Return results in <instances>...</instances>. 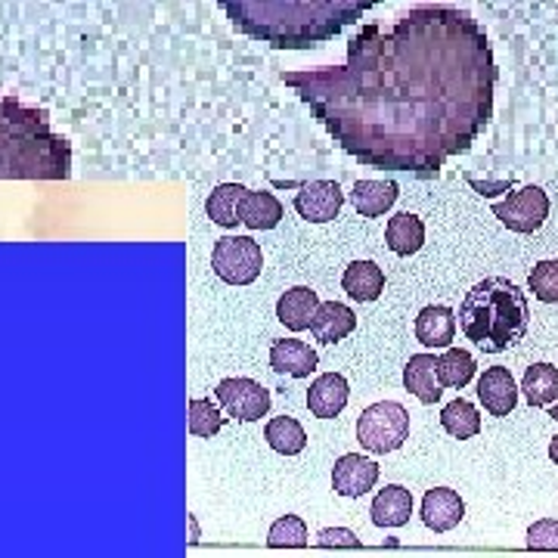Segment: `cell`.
<instances>
[{"label": "cell", "mask_w": 558, "mask_h": 558, "mask_svg": "<svg viewBox=\"0 0 558 558\" xmlns=\"http://www.w3.org/2000/svg\"><path fill=\"white\" fill-rule=\"evenodd\" d=\"M240 218L248 230H274L282 220V202L274 193H267V190H260V193L248 190L245 199H242Z\"/></svg>", "instance_id": "cb8c5ba5"}, {"label": "cell", "mask_w": 558, "mask_h": 558, "mask_svg": "<svg viewBox=\"0 0 558 558\" xmlns=\"http://www.w3.org/2000/svg\"><path fill=\"white\" fill-rule=\"evenodd\" d=\"M440 425H444L447 435H453V438L459 440H469L481 432V416L469 400L459 398L450 400V403L440 410Z\"/></svg>", "instance_id": "4316f807"}, {"label": "cell", "mask_w": 558, "mask_h": 558, "mask_svg": "<svg viewBox=\"0 0 558 558\" xmlns=\"http://www.w3.org/2000/svg\"><path fill=\"white\" fill-rule=\"evenodd\" d=\"M72 143L50 116L16 97H0V180H69Z\"/></svg>", "instance_id": "3957f363"}, {"label": "cell", "mask_w": 558, "mask_h": 558, "mask_svg": "<svg viewBox=\"0 0 558 558\" xmlns=\"http://www.w3.org/2000/svg\"><path fill=\"white\" fill-rule=\"evenodd\" d=\"M527 549H537V553H558V521L543 519L537 524H531L527 531Z\"/></svg>", "instance_id": "1f68e13d"}, {"label": "cell", "mask_w": 558, "mask_h": 558, "mask_svg": "<svg viewBox=\"0 0 558 558\" xmlns=\"http://www.w3.org/2000/svg\"><path fill=\"white\" fill-rule=\"evenodd\" d=\"M369 515L379 527H403L413 515V494L400 484H385L373 499Z\"/></svg>", "instance_id": "ac0fdd59"}, {"label": "cell", "mask_w": 558, "mask_h": 558, "mask_svg": "<svg viewBox=\"0 0 558 558\" xmlns=\"http://www.w3.org/2000/svg\"><path fill=\"white\" fill-rule=\"evenodd\" d=\"M264 438L282 457H295V453H301L307 447V435H304V428L292 416L270 418L267 428H264Z\"/></svg>", "instance_id": "484cf974"}, {"label": "cell", "mask_w": 558, "mask_h": 558, "mask_svg": "<svg viewBox=\"0 0 558 558\" xmlns=\"http://www.w3.org/2000/svg\"><path fill=\"white\" fill-rule=\"evenodd\" d=\"M220 410L236 422H255L270 413V391L255 379H223L215 388Z\"/></svg>", "instance_id": "ba28073f"}, {"label": "cell", "mask_w": 558, "mask_h": 558, "mask_svg": "<svg viewBox=\"0 0 558 558\" xmlns=\"http://www.w3.org/2000/svg\"><path fill=\"white\" fill-rule=\"evenodd\" d=\"M357 329V317L348 304L341 301H319L317 314L311 319V332L314 339L323 341V344H336V341H344L351 332Z\"/></svg>", "instance_id": "9a60e30c"}, {"label": "cell", "mask_w": 558, "mask_h": 558, "mask_svg": "<svg viewBox=\"0 0 558 558\" xmlns=\"http://www.w3.org/2000/svg\"><path fill=\"white\" fill-rule=\"evenodd\" d=\"M534 299L543 304H558V260H539L527 279Z\"/></svg>", "instance_id": "4dcf8cb0"}, {"label": "cell", "mask_w": 558, "mask_h": 558, "mask_svg": "<svg viewBox=\"0 0 558 558\" xmlns=\"http://www.w3.org/2000/svg\"><path fill=\"white\" fill-rule=\"evenodd\" d=\"M341 286L354 301H376L385 292V274L376 260H354L344 270Z\"/></svg>", "instance_id": "7402d4cb"}, {"label": "cell", "mask_w": 558, "mask_h": 558, "mask_svg": "<svg viewBox=\"0 0 558 558\" xmlns=\"http://www.w3.org/2000/svg\"><path fill=\"white\" fill-rule=\"evenodd\" d=\"M317 351L301 339H279L270 348V366L279 376H292V379H307L317 369Z\"/></svg>", "instance_id": "5bb4252c"}, {"label": "cell", "mask_w": 558, "mask_h": 558, "mask_svg": "<svg viewBox=\"0 0 558 558\" xmlns=\"http://www.w3.org/2000/svg\"><path fill=\"white\" fill-rule=\"evenodd\" d=\"M385 242H388V248L400 255V258H410V255H416L418 248L425 245V223L416 215H410V211H400L395 218L388 220V227H385Z\"/></svg>", "instance_id": "44dd1931"}, {"label": "cell", "mask_w": 558, "mask_h": 558, "mask_svg": "<svg viewBox=\"0 0 558 558\" xmlns=\"http://www.w3.org/2000/svg\"><path fill=\"white\" fill-rule=\"evenodd\" d=\"M549 416H553L558 422V407H553V410H549Z\"/></svg>", "instance_id": "d590c367"}, {"label": "cell", "mask_w": 558, "mask_h": 558, "mask_svg": "<svg viewBox=\"0 0 558 558\" xmlns=\"http://www.w3.org/2000/svg\"><path fill=\"white\" fill-rule=\"evenodd\" d=\"M319 546H360V537L354 531H348V527H326V531H319Z\"/></svg>", "instance_id": "d6a6232c"}, {"label": "cell", "mask_w": 558, "mask_h": 558, "mask_svg": "<svg viewBox=\"0 0 558 558\" xmlns=\"http://www.w3.org/2000/svg\"><path fill=\"white\" fill-rule=\"evenodd\" d=\"M227 422V413L220 410L218 403H211L208 398L190 400V435L196 438H215Z\"/></svg>", "instance_id": "f1b7e54d"}, {"label": "cell", "mask_w": 558, "mask_h": 558, "mask_svg": "<svg viewBox=\"0 0 558 558\" xmlns=\"http://www.w3.org/2000/svg\"><path fill=\"white\" fill-rule=\"evenodd\" d=\"M416 339L428 351H444L457 339V314L444 304H428L416 317Z\"/></svg>", "instance_id": "4fadbf2b"}, {"label": "cell", "mask_w": 558, "mask_h": 558, "mask_svg": "<svg viewBox=\"0 0 558 558\" xmlns=\"http://www.w3.org/2000/svg\"><path fill=\"white\" fill-rule=\"evenodd\" d=\"M531 323V304L512 279L487 277L465 292L459 304L462 336L484 354H499L519 344Z\"/></svg>", "instance_id": "277c9868"}, {"label": "cell", "mask_w": 558, "mask_h": 558, "mask_svg": "<svg viewBox=\"0 0 558 558\" xmlns=\"http://www.w3.org/2000/svg\"><path fill=\"white\" fill-rule=\"evenodd\" d=\"M403 385L422 403H438L440 395H444L440 391L444 381H440L438 373V357L435 354H413L410 363L403 366Z\"/></svg>", "instance_id": "2e32d148"}, {"label": "cell", "mask_w": 558, "mask_h": 558, "mask_svg": "<svg viewBox=\"0 0 558 558\" xmlns=\"http://www.w3.org/2000/svg\"><path fill=\"white\" fill-rule=\"evenodd\" d=\"M549 459H553V462L558 465V435L553 438V444H549Z\"/></svg>", "instance_id": "e575fe53"}, {"label": "cell", "mask_w": 558, "mask_h": 558, "mask_svg": "<svg viewBox=\"0 0 558 558\" xmlns=\"http://www.w3.org/2000/svg\"><path fill=\"white\" fill-rule=\"evenodd\" d=\"M379 481V462L360 453H344L332 469V487L339 497H363Z\"/></svg>", "instance_id": "30bf717a"}, {"label": "cell", "mask_w": 558, "mask_h": 558, "mask_svg": "<svg viewBox=\"0 0 558 558\" xmlns=\"http://www.w3.org/2000/svg\"><path fill=\"white\" fill-rule=\"evenodd\" d=\"M398 183L395 180H357L351 190V202L360 218H381L398 202Z\"/></svg>", "instance_id": "ffe728a7"}, {"label": "cell", "mask_w": 558, "mask_h": 558, "mask_svg": "<svg viewBox=\"0 0 558 558\" xmlns=\"http://www.w3.org/2000/svg\"><path fill=\"white\" fill-rule=\"evenodd\" d=\"M317 292L307 289V286H295V289H289V292L277 301V319L286 329L301 332V329H311V319L317 314Z\"/></svg>", "instance_id": "d6986e66"}, {"label": "cell", "mask_w": 558, "mask_h": 558, "mask_svg": "<svg viewBox=\"0 0 558 558\" xmlns=\"http://www.w3.org/2000/svg\"><path fill=\"white\" fill-rule=\"evenodd\" d=\"M245 193H248V186H242V183H220V186H215L208 202H205V211H208L211 223L227 227V230L242 223L240 208Z\"/></svg>", "instance_id": "603a6c76"}, {"label": "cell", "mask_w": 558, "mask_h": 558, "mask_svg": "<svg viewBox=\"0 0 558 558\" xmlns=\"http://www.w3.org/2000/svg\"><path fill=\"white\" fill-rule=\"evenodd\" d=\"M245 38L274 50H311L341 35L379 0H218Z\"/></svg>", "instance_id": "7a4b0ae2"}, {"label": "cell", "mask_w": 558, "mask_h": 558, "mask_svg": "<svg viewBox=\"0 0 558 558\" xmlns=\"http://www.w3.org/2000/svg\"><path fill=\"white\" fill-rule=\"evenodd\" d=\"M341 205H344V193L336 180H314L307 186H301L295 196V211L311 223H326V220L339 218Z\"/></svg>", "instance_id": "9c48e42d"}, {"label": "cell", "mask_w": 558, "mask_h": 558, "mask_svg": "<svg viewBox=\"0 0 558 558\" xmlns=\"http://www.w3.org/2000/svg\"><path fill=\"white\" fill-rule=\"evenodd\" d=\"M475 357L462 348H444V357H438L440 381L447 388H465L469 381L475 379Z\"/></svg>", "instance_id": "83f0119b"}, {"label": "cell", "mask_w": 558, "mask_h": 558, "mask_svg": "<svg viewBox=\"0 0 558 558\" xmlns=\"http://www.w3.org/2000/svg\"><path fill=\"white\" fill-rule=\"evenodd\" d=\"M351 388L339 373H323L314 379L311 391H307V407L317 418H336L348 407Z\"/></svg>", "instance_id": "e0dca14e"}, {"label": "cell", "mask_w": 558, "mask_h": 558, "mask_svg": "<svg viewBox=\"0 0 558 558\" xmlns=\"http://www.w3.org/2000/svg\"><path fill=\"white\" fill-rule=\"evenodd\" d=\"M494 215L512 233H537L549 218V196L539 186H521L519 193H509V199L494 205Z\"/></svg>", "instance_id": "52a82bcc"}, {"label": "cell", "mask_w": 558, "mask_h": 558, "mask_svg": "<svg viewBox=\"0 0 558 558\" xmlns=\"http://www.w3.org/2000/svg\"><path fill=\"white\" fill-rule=\"evenodd\" d=\"M211 267L230 286H248L260 277L264 255L252 236H220L211 248Z\"/></svg>", "instance_id": "8992f818"}, {"label": "cell", "mask_w": 558, "mask_h": 558, "mask_svg": "<svg viewBox=\"0 0 558 558\" xmlns=\"http://www.w3.org/2000/svg\"><path fill=\"white\" fill-rule=\"evenodd\" d=\"M462 519H465V502L450 487H435V490H428L425 499H422V521L435 534L453 531Z\"/></svg>", "instance_id": "7c38bea8"}, {"label": "cell", "mask_w": 558, "mask_h": 558, "mask_svg": "<svg viewBox=\"0 0 558 558\" xmlns=\"http://www.w3.org/2000/svg\"><path fill=\"white\" fill-rule=\"evenodd\" d=\"M497 60L478 20L425 3L366 22L344 65L282 72L314 119L360 165L432 178L494 119Z\"/></svg>", "instance_id": "6da1fadb"}, {"label": "cell", "mask_w": 558, "mask_h": 558, "mask_svg": "<svg viewBox=\"0 0 558 558\" xmlns=\"http://www.w3.org/2000/svg\"><path fill=\"white\" fill-rule=\"evenodd\" d=\"M267 543L274 549H299V546L307 543V524L299 515H282V519L274 521V527L267 534Z\"/></svg>", "instance_id": "f546056e"}, {"label": "cell", "mask_w": 558, "mask_h": 558, "mask_svg": "<svg viewBox=\"0 0 558 558\" xmlns=\"http://www.w3.org/2000/svg\"><path fill=\"white\" fill-rule=\"evenodd\" d=\"M472 186L478 190L481 196H494V190H509L512 180H509V183H478V180H472Z\"/></svg>", "instance_id": "836d02e7"}, {"label": "cell", "mask_w": 558, "mask_h": 558, "mask_svg": "<svg viewBox=\"0 0 558 558\" xmlns=\"http://www.w3.org/2000/svg\"><path fill=\"white\" fill-rule=\"evenodd\" d=\"M410 438V413L398 400H379L366 407L357 418V440L369 453H391Z\"/></svg>", "instance_id": "5b68a950"}, {"label": "cell", "mask_w": 558, "mask_h": 558, "mask_svg": "<svg viewBox=\"0 0 558 558\" xmlns=\"http://www.w3.org/2000/svg\"><path fill=\"white\" fill-rule=\"evenodd\" d=\"M478 400L490 416H509L519 403V385L506 366H490L478 379Z\"/></svg>", "instance_id": "8fae6325"}, {"label": "cell", "mask_w": 558, "mask_h": 558, "mask_svg": "<svg viewBox=\"0 0 558 558\" xmlns=\"http://www.w3.org/2000/svg\"><path fill=\"white\" fill-rule=\"evenodd\" d=\"M521 391L531 407H549L558 400V369L553 363H534L524 369Z\"/></svg>", "instance_id": "d4e9b609"}]
</instances>
